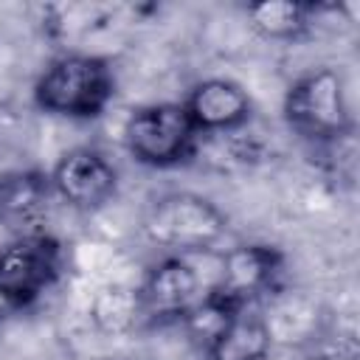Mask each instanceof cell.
Masks as SVG:
<instances>
[{"instance_id": "6da1fadb", "label": "cell", "mask_w": 360, "mask_h": 360, "mask_svg": "<svg viewBox=\"0 0 360 360\" xmlns=\"http://www.w3.org/2000/svg\"><path fill=\"white\" fill-rule=\"evenodd\" d=\"M115 96V73L104 56L62 53L34 82V104L56 118H98Z\"/></svg>"}, {"instance_id": "7a4b0ae2", "label": "cell", "mask_w": 360, "mask_h": 360, "mask_svg": "<svg viewBox=\"0 0 360 360\" xmlns=\"http://www.w3.org/2000/svg\"><path fill=\"white\" fill-rule=\"evenodd\" d=\"M143 231L152 245L166 250V256H197L222 242L228 217L202 194L172 191L152 202Z\"/></svg>"}, {"instance_id": "3957f363", "label": "cell", "mask_w": 360, "mask_h": 360, "mask_svg": "<svg viewBox=\"0 0 360 360\" xmlns=\"http://www.w3.org/2000/svg\"><path fill=\"white\" fill-rule=\"evenodd\" d=\"M281 112L295 135L315 143L340 141L352 132L346 82L335 68H312L301 73L287 87Z\"/></svg>"}, {"instance_id": "277c9868", "label": "cell", "mask_w": 360, "mask_h": 360, "mask_svg": "<svg viewBox=\"0 0 360 360\" xmlns=\"http://www.w3.org/2000/svg\"><path fill=\"white\" fill-rule=\"evenodd\" d=\"M124 146L141 163L152 169H169L191 158L197 129L183 101H155L132 110L124 121Z\"/></svg>"}, {"instance_id": "5b68a950", "label": "cell", "mask_w": 360, "mask_h": 360, "mask_svg": "<svg viewBox=\"0 0 360 360\" xmlns=\"http://www.w3.org/2000/svg\"><path fill=\"white\" fill-rule=\"evenodd\" d=\"M62 245L51 233H22L0 250V304L28 309L59 278Z\"/></svg>"}, {"instance_id": "8992f818", "label": "cell", "mask_w": 360, "mask_h": 360, "mask_svg": "<svg viewBox=\"0 0 360 360\" xmlns=\"http://www.w3.org/2000/svg\"><path fill=\"white\" fill-rule=\"evenodd\" d=\"M281 273V253L270 245H236L219 256V270L208 295L239 312L248 309L256 298L276 290Z\"/></svg>"}, {"instance_id": "52a82bcc", "label": "cell", "mask_w": 360, "mask_h": 360, "mask_svg": "<svg viewBox=\"0 0 360 360\" xmlns=\"http://www.w3.org/2000/svg\"><path fill=\"white\" fill-rule=\"evenodd\" d=\"M53 194L76 211H98L118 191V172L104 152L93 146L68 149L51 169Z\"/></svg>"}, {"instance_id": "ba28073f", "label": "cell", "mask_w": 360, "mask_h": 360, "mask_svg": "<svg viewBox=\"0 0 360 360\" xmlns=\"http://www.w3.org/2000/svg\"><path fill=\"white\" fill-rule=\"evenodd\" d=\"M200 287V273L194 270L191 256H163L138 287L143 318L183 321L188 309L205 295Z\"/></svg>"}, {"instance_id": "9c48e42d", "label": "cell", "mask_w": 360, "mask_h": 360, "mask_svg": "<svg viewBox=\"0 0 360 360\" xmlns=\"http://www.w3.org/2000/svg\"><path fill=\"white\" fill-rule=\"evenodd\" d=\"M183 107H186L197 135L233 132V129L245 127L253 112V101H250L248 90L242 84H236L233 79H222V76L197 82L186 93Z\"/></svg>"}, {"instance_id": "30bf717a", "label": "cell", "mask_w": 360, "mask_h": 360, "mask_svg": "<svg viewBox=\"0 0 360 360\" xmlns=\"http://www.w3.org/2000/svg\"><path fill=\"white\" fill-rule=\"evenodd\" d=\"M53 197L51 177L42 172H11L0 177V225L22 233H34L48 200Z\"/></svg>"}, {"instance_id": "8fae6325", "label": "cell", "mask_w": 360, "mask_h": 360, "mask_svg": "<svg viewBox=\"0 0 360 360\" xmlns=\"http://www.w3.org/2000/svg\"><path fill=\"white\" fill-rule=\"evenodd\" d=\"M273 346V332L264 315L248 309L233 312L225 326L208 340V360H267Z\"/></svg>"}, {"instance_id": "7c38bea8", "label": "cell", "mask_w": 360, "mask_h": 360, "mask_svg": "<svg viewBox=\"0 0 360 360\" xmlns=\"http://www.w3.org/2000/svg\"><path fill=\"white\" fill-rule=\"evenodd\" d=\"M315 6L295 3V0H264L248 6V20L256 34L273 42H295L307 37L312 25Z\"/></svg>"}, {"instance_id": "4fadbf2b", "label": "cell", "mask_w": 360, "mask_h": 360, "mask_svg": "<svg viewBox=\"0 0 360 360\" xmlns=\"http://www.w3.org/2000/svg\"><path fill=\"white\" fill-rule=\"evenodd\" d=\"M143 318L141 292L132 287H104L93 301V321L107 335H124L135 329V323Z\"/></svg>"}]
</instances>
